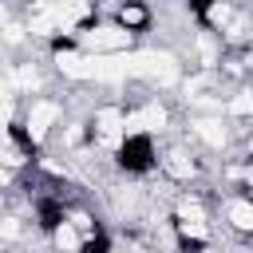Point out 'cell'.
Segmentation results:
<instances>
[{"instance_id": "1", "label": "cell", "mask_w": 253, "mask_h": 253, "mask_svg": "<svg viewBox=\"0 0 253 253\" xmlns=\"http://www.w3.org/2000/svg\"><path fill=\"white\" fill-rule=\"evenodd\" d=\"M20 119H24L28 134L36 138V146H40V150H47V146L55 142L59 126L67 123V99H63V95H51V91L32 95V99H24Z\"/></svg>"}, {"instance_id": "2", "label": "cell", "mask_w": 253, "mask_h": 253, "mask_svg": "<svg viewBox=\"0 0 253 253\" xmlns=\"http://www.w3.org/2000/svg\"><path fill=\"white\" fill-rule=\"evenodd\" d=\"M79 36V47L83 51H91V55H126V51H134L138 47V36L134 32H126L119 20H111V16H99V20H91L83 32H75Z\"/></svg>"}, {"instance_id": "3", "label": "cell", "mask_w": 253, "mask_h": 253, "mask_svg": "<svg viewBox=\"0 0 253 253\" xmlns=\"http://www.w3.org/2000/svg\"><path fill=\"white\" fill-rule=\"evenodd\" d=\"M115 166L126 178H150L158 174V138L154 134H126L115 150Z\"/></svg>"}, {"instance_id": "4", "label": "cell", "mask_w": 253, "mask_h": 253, "mask_svg": "<svg viewBox=\"0 0 253 253\" xmlns=\"http://www.w3.org/2000/svg\"><path fill=\"white\" fill-rule=\"evenodd\" d=\"M217 213H221V229L229 237L253 241V194H241V190L221 194L217 198Z\"/></svg>"}, {"instance_id": "5", "label": "cell", "mask_w": 253, "mask_h": 253, "mask_svg": "<svg viewBox=\"0 0 253 253\" xmlns=\"http://www.w3.org/2000/svg\"><path fill=\"white\" fill-rule=\"evenodd\" d=\"M111 20H119L126 32H134V36L142 40V36L154 32V24H158V8H154L150 0H119L115 12H111Z\"/></svg>"}, {"instance_id": "6", "label": "cell", "mask_w": 253, "mask_h": 253, "mask_svg": "<svg viewBox=\"0 0 253 253\" xmlns=\"http://www.w3.org/2000/svg\"><path fill=\"white\" fill-rule=\"evenodd\" d=\"M249 28H253V4H249Z\"/></svg>"}, {"instance_id": "7", "label": "cell", "mask_w": 253, "mask_h": 253, "mask_svg": "<svg viewBox=\"0 0 253 253\" xmlns=\"http://www.w3.org/2000/svg\"><path fill=\"white\" fill-rule=\"evenodd\" d=\"M241 4H245V8H249V4H253V0H241Z\"/></svg>"}]
</instances>
